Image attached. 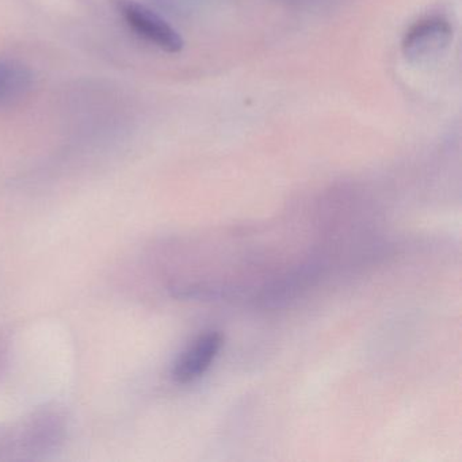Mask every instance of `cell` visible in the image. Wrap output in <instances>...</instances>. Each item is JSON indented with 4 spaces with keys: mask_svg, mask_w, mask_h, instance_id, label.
Here are the masks:
<instances>
[{
    "mask_svg": "<svg viewBox=\"0 0 462 462\" xmlns=\"http://www.w3.org/2000/svg\"><path fill=\"white\" fill-rule=\"evenodd\" d=\"M116 12L137 37L166 53L182 52L180 34L161 15L134 0H115Z\"/></svg>",
    "mask_w": 462,
    "mask_h": 462,
    "instance_id": "1",
    "label": "cell"
},
{
    "mask_svg": "<svg viewBox=\"0 0 462 462\" xmlns=\"http://www.w3.org/2000/svg\"><path fill=\"white\" fill-rule=\"evenodd\" d=\"M224 345V337L217 331H209L197 337L185 353L180 354L172 369L177 383H193L209 369Z\"/></svg>",
    "mask_w": 462,
    "mask_h": 462,
    "instance_id": "2",
    "label": "cell"
},
{
    "mask_svg": "<svg viewBox=\"0 0 462 462\" xmlns=\"http://www.w3.org/2000/svg\"><path fill=\"white\" fill-rule=\"evenodd\" d=\"M451 33L450 23L445 18H423L408 29L402 39V52L410 59L429 58L448 45Z\"/></svg>",
    "mask_w": 462,
    "mask_h": 462,
    "instance_id": "3",
    "label": "cell"
},
{
    "mask_svg": "<svg viewBox=\"0 0 462 462\" xmlns=\"http://www.w3.org/2000/svg\"><path fill=\"white\" fill-rule=\"evenodd\" d=\"M34 75L23 61L0 58V112L14 109L33 90Z\"/></svg>",
    "mask_w": 462,
    "mask_h": 462,
    "instance_id": "4",
    "label": "cell"
}]
</instances>
